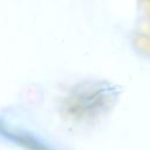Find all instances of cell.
I'll return each instance as SVG.
<instances>
[{
    "label": "cell",
    "instance_id": "cell-1",
    "mask_svg": "<svg viewBox=\"0 0 150 150\" xmlns=\"http://www.w3.org/2000/svg\"><path fill=\"white\" fill-rule=\"evenodd\" d=\"M116 91L107 84H90L71 93L67 98V112L74 117H88L100 114L115 100Z\"/></svg>",
    "mask_w": 150,
    "mask_h": 150
}]
</instances>
